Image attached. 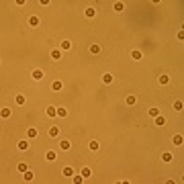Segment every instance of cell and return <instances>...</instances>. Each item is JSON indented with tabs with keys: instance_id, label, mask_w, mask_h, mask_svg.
Here are the masks:
<instances>
[{
	"instance_id": "17",
	"label": "cell",
	"mask_w": 184,
	"mask_h": 184,
	"mask_svg": "<svg viewBox=\"0 0 184 184\" xmlns=\"http://www.w3.org/2000/svg\"><path fill=\"white\" fill-rule=\"evenodd\" d=\"M153 119H156V125H158V127L166 125V117H164V115H158V117H153Z\"/></svg>"
},
{
	"instance_id": "13",
	"label": "cell",
	"mask_w": 184,
	"mask_h": 184,
	"mask_svg": "<svg viewBox=\"0 0 184 184\" xmlns=\"http://www.w3.org/2000/svg\"><path fill=\"white\" fill-rule=\"evenodd\" d=\"M113 10L115 12H123L125 10V2H115V4H113Z\"/></svg>"
},
{
	"instance_id": "24",
	"label": "cell",
	"mask_w": 184,
	"mask_h": 184,
	"mask_svg": "<svg viewBox=\"0 0 184 184\" xmlns=\"http://www.w3.org/2000/svg\"><path fill=\"white\" fill-rule=\"evenodd\" d=\"M51 59L59 61V59H61V49H53V51H51Z\"/></svg>"
},
{
	"instance_id": "23",
	"label": "cell",
	"mask_w": 184,
	"mask_h": 184,
	"mask_svg": "<svg viewBox=\"0 0 184 184\" xmlns=\"http://www.w3.org/2000/svg\"><path fill=\"white\" fill-rule=\"evenodd\" d=\"M59 47H61V51H68L70 47H72V41H70V39H64V41H61V45H59Z\"/></svg>"
},
{
	"instance_id": "20",
	"label": "cell",
	"mask_w": 184,
	"mask_h": 184,
	"mask_svg": "<svg viewBox=\"0 0 184 184\" xmlns=\"http://www.w3.org/2000/svg\"><path fill=\"white\" fill-rule=\"evenodd\" d=\"M27 137H29V139L37 137V129H35V127H29V129H27Z\"/></svg>"
},
{
	"instance_id": "28",
	"label": "cell",
	"mask_w": 184,
	"mask_h": 184,
	"mask_svg": "<svg viewBox=\"0 0 184 184\" xmlns=\"http://www.w3.org/2000/svg\"><path fill=\"white\" fill-rule=\"evenodd\" d=\"M182 108H184V102H182V100H174V111H178V113H180Z\"/></svg>"
},
{
	"instance_id": "29",
	"label": "cell",
	"mask_w": 184,
	"mask_h": 184,
	"mask_svg": "<svg viewBox=\"0 0 184 184\" xmlns=\"http://www.w3.org/2000/svg\"><path fill=\"white\" fill-rule=\"evenodd\" d=\"M147 113H150V117H158V115H162L160 113V108H158V106H151L150 111H147Z\"/></svg>"
},
{
	"instance_id": "21",
	"label": "cell",
	"mask_w": 184,
	"mask_h": 184,
	"mask_svg": "<svg viewBox=\"0 0 184 184\" xmlns=\"http://www.w3.org/2000/svg\"><path fill=\"white\" fill-rule=\"evenodd\" d=\"M51 88H53V90H55V92H59V90H61V88H64V82H61V80H55V82H53V84H51Z\"/></svg>"
},
{
	"instance_id": "10",
	"label": "cell",
	"mask_w": 184,
	"mask_h": 184,
	"mask_svg": "<svg viewBox=\"0 0 184 184\" xmlns=\"http://www.w3.org/2000/svg\"><path fill=\"white\" fill-rule=\"evenodd\" d=\"M174 160V156L172 153H170V151H164V153H162V162H166V164H170V162Z\"/></svg>"
},
{
	"instance_id": "31",
	"label": "cell",
	"mask_w": 184,
	"mask_h": 184,
	"mask_svg": "<svg viewBox=\"0 0 184 184\" xmlns=\"http://www.w3.org/2000/svg\"><path fill=\"white\" fill-rule=\"evenodd\" d=\"M72 180H74V184H80V182H84V176H76V174H74V176H72Z\"/></svg>"
},
{
	"instance_id": "4",
	"label": "cell",
	"mask_w": 184,
	"mask_h": 184,
	"mask_svg": "<svg viewBox=\"0 0 184 184\" xmlns=\"http://www.w3.org/2000/svg\"><path fill=\"white\" fill-rule=\"evenodd\" d=\"M125 102L129 104V106H133V104L137 102V96H135V94H127V96H125Z\"/></svg>"
},
{
	"instance_id": "2",
	"label": "cell",
	"mask_w": 184,
	"mask_h": 184,
	"mask_svg": "<svg viewBox=\"0 0 184 184\" xmlns=\"http://www.w3.org/2000/svg\"><path fill=\"white\" fill-rule=\"evenodd\" d=\"M45 78V74H43V70H33V80H37V82H41Z\"/></svg>"
},
{
	"instance_id": "26",
	"label": "cell",
	"mask_w": 184,
	"mask_h": 184,
	"mask_svg": "<svg viewBox=\"0 0 184 184\" xmlns=\"http://www.w3.org/2000/svg\"><path fill=\"white\" fill-rule=\"evenodd\" d=\"M58 117H59V119H66V117H68V108L59 106V108H58Z\"/></svg>"
},
{
	"instance_id": "32",
	"label": "cell",
	"mask_w": 184,
	"mask_h": 184,
	"mask_svg": "<svg viewBox=\"0 0 184 184\" xmlns=\"http://www.w3.org/2000/svg\"><path fill=\"white\" fill-rule=\"evenodd\" d=\"M23 178L27 180V182H29V180H33V172H31V170H27V172H23Z\"/></svg>"
},
{
	"instance_id": "22",
	"label": "cell",
	"mask_w": 184,
	"mask_h": 184,
	"mask_svg": "<svg viewBox=\"0 0 184 184\" xmlns=\"http://www.w3.org/2000/svg\"><path fill=\"white\" fill-rule=\"evenodd\" d=\"M29 27H39V16H29Z\"/></svg>"
},
{
	"instance_id": "27",
	"label": "cell",
	"mask_w": 184,
	"mask_h": 184,
	"mask_svg": "<svg viewBox=\"0 0 184 184\" xmlns=\"http://www.w3.org/2000/svg\"><path fill=\"white\" fill-rule=\"evenodd\" d=\"M64 176H66V178H72V176H74V170H72V168H70V166H66V168H64Z\"/></svg>"
},
{
	"instance_id": "18",
	"label": "cell",
	"mask_w": 184,
	"mask_h": 184,
	"mask_svg": "<svg viewBox=\"0 0 184 184\" xmlns=\"http://www.w3.org/2000/svg\"><path fill=\"white\" fill-rule=\"evenodd\" d=\"M172 143H174V145H182V143H184V137L178 133V135H174V137H172Z\"/></svg>"
},
{
	"instance_id": "11",
	"label": "cell",
	"mask_w": 184,
	"mask_h": 184,
	"mask_svg": "<svg viewBox=\"0 0 184 184\" xmlns=\"http://www.w3.org/2000/svg\"><path fill=\"white\" fill-rule=\"evenodd\" d=\"M29 145H31V143H29L27 139H23V141H19V143H16V147H19V150H21V151L29 150Z\"/></svg>"
},
{
	"instance_id": "30",
	"label": "cell",
	"mask_w": 184,
	"mask_h": 184,
	"mask_svg": "<svg viewBox=\"0 0 184 184\" xmlns=\"http://www.w3.org/2000/svg\"><path fill=\"white\" fill-rule=\"evenodd\" d=\"M16 170H19V172L23 174V172H27V170H29V166H27V164H25V162H21V164H19V166H16Z\"/></svg>"
},
{
	"instance_id": "1",
	"label": "cell",
	"mask_w": 184,
	"mask_h": 184,
	"mask_svg": "<svg viewBox=\"0 0 184 184\" xmlns=\"http://www.w3.org/2000/svg\"><path fill=\"white\" fill-rule=\"evenodd\" d=\"M47 117H49V119H55V117H58V106H53V104H49V106H47Z\"/></svg>"
},
{
	"instance_id": "6",
	"label": "cell",
	"mask_w": 184,
	"mask_h": 184,
	"mask_svg": "<svg viewBox=\"0 0 184 184\" xmlns=\"http://www.w3.org/2000/svg\"><path fill=\"white\" fill-rule=\"evenodd\" d=\"M158 82H160L162 86H168V84H170V76H168V74H162L160 78H158Z\"/></svg>"
},
{
	"instance_id": "19",
	"label": "cell",
	"mask_w": 184,
	"mask_h": 184,
	"mask_svg": "<svg viewBox=\"0 0 184 184\" xmlns=\"http://www.w3.org/2000/svg\"><path fill=\"white\" fill-rule=\"evenodd\" d=\"M88 51H90V53H94V55H96V53H100V45H98V43H92V45L88 47Z\"/></svg>"
},
{
	"instance_id": "5",
	"label": "cell",
	"mask_w": 184,
	"mask_h": 184,
	"mask_svg": "<svg viewBox=\"0 0 184 184\" xmlns=\"http://www.w3.org/2000/svg\"><path fill=\"white\" fill-rule=\"evenodd\" d=\"M49 137H59V127L58 125H53V127H49Z\"/></svg>"
},
{
	"instance_id": "15",
	"label": "cell",
	"mask_w": 184,
	"mask_h": 184,
	"mask_svg": "<svg viewBox=\"0 0 184 184\" xmlns=\"http://www.w3.org/2000/svg\"><path fill=\"white\" fill-rule=\"evenodd\" d=\"M88 147H90V151H98V147H100V143H98L96 139H92V141H88Z\"/></svg>"
},
{
	"instance_id": "16",
	"label": "cell",
	"mask_w": 184,
	"mask_h": 184,
	"mask_svg": "<svg viewBox=\"0 0 184 184\" xmlns=\"http://www.w3.org/2000/svg\"><path fill=\"white\" fill-rule=\"evenodd\" d=\"M82 176H84V180H88V178H92V170L90 168H88V166H86V168H82Z\"/></svg>"
},
{
	"instance_id": "3",
	"label": "cell",
	"mask_w": 184,
	"mask_h": 184,
	"mask_svg": "<svg viewBox=\"0 0 184 184\" xmlns=\"http://www.w3.org/2000/svg\"><path fill=\"white\" fill-rule=\"evenodd\" d=\"M113 80H115V76H113L111 72H104L102 74V82L104 84H113Z\"/></svg>"
},
{
	"instance_id": "9",
	"label": "cell",
	"mask_w": 184,
	"mask_h": 184,
	"mask_svg": "<svg viewBox=\"0 0 184 184\" xmlns=\"http://www.w3.org/2000/svg\"><path fill=\"white\" fill-rule=\"evenodd\" d=\"M70 147H72V143H70L68 139H61V141H59V150H64V151H68Z\"/></svg>"
},
{
	"instance_id": "14",
	"label": "cell",
	"mask_w": 184,
	"mask_h": 184,
	"mask_svg": "<svg viewBox=\"0 0 184 184\" xmlns=\"http://www.w3.org/2000/svg\"><path fill=\"white\" fill-rule=\"evenodd\" d=\"M14 102L19 104V106H23V104L27 102V98H25V94H16V96H14Z\"/></svg>"
},
{
	"instance_id": "7",
	"label": "cell",
	"mask_w": 184,
	"mask_h": 184,
	"mask_svg": "<svg viewBox=\"0 0 184 184\" xmlns=\"http://www.w3.org/2000/svg\"><path fill=\"white\" fill-rule=\"evenodd\" d=\"M131 58L135 59V61H141V59H143V53H141L139 49H133V51H131Z\"/></svg>"
},
{
	"instance_id": "8",
	"label": "cell",
	"mask_w": 184,
	"mask_h": 184,
	"mask_svg": "<svg viewBox=\"0 0 184 184\" xmlns=\"http://www.w3.org/2000/svg\"><path fill=\"white\" fill-rule=\"evenodd\" d=\"M84 14H86L88 19H94V16H96V8H94V6H88V8L84 10Z\"/></svg>"
},
{
	"instance_id": "25",
	"label": "cell",
	"mask_w": 184,
	"mask_h": 184,
	"mask_svg": "<svg viewBox=\"0 0 184 184\" xmlns=\"http://www.w3.org/2000/svg\"><path fill=\"white\" fill-rule=\"evenodd\" d=\"M0 115H2V119H8V117L12 115V111H10V108H8V106H4V108L0 111Z\"/></svg>"
},
{
	"instance_id": "12",
	"label": "cell",
	"mask_w": 184,
	"mask_h": 184,
	"mask_svg": "<svg viewBox=\"0 0 184 184\" xmlns=\"http://www.w3.org/2000/svg\"><path fill=\"white\" fill-rule=\"evenodd\" d=\"M45 160H47V162H55V160H58V153H55V151H51V150H49V151H47V153H45Z\"/></svg>"
}]
</instances>
